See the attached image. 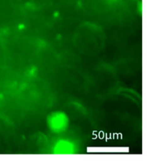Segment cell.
I'll return each mask as SVG.
<instances>
[{
  "label": "cell",
  "instance_id": "cell-3",
  "mask_svg": "<svg viewBox=\"0 0 147 161\" xmlns=\"http://www.w3.org/2000/svg\"><path fill=\"white\" fill-rule=\"evenodd\" d=\"M80 147L75 139L68 137H60L52 143V153L55 155H75L78 153Z\"/></svg>",
  "mask_w": 147,
  "mask_h": 161
},
{
  "label": "cell",
  "instance_id": "cell-2",
  "mask_svg": "<svg viewBox=\"0 0 147 161\" xmlns=\"http://www.w3.org/2000/svg\"><path fill=\"white\" fill-rule=\"evenodd\" d=\"M46 124L52 133L60 136L68 130L70 119L66 112L63 110H55L47 116Z\"/></svg>",
  "mask_w": 147,
  "mask_h": 161
},
{
  "label": "cell",
  "instance_id": "cell-1",
  "mask_svg": "<svg viewBox=\"0 0 147 161\" xmlns=\"http://www.w3.org/2000/svg\"><path fill=\"white\" fill-rule=\"evenodd\" d=\"M106 34L100 26L93 23L80 24L73 34V44L79 53L96 55L106 46Z\"/></svg>",
  "mask_w": 147,
  "mask_h": 161
}]
</instances>
